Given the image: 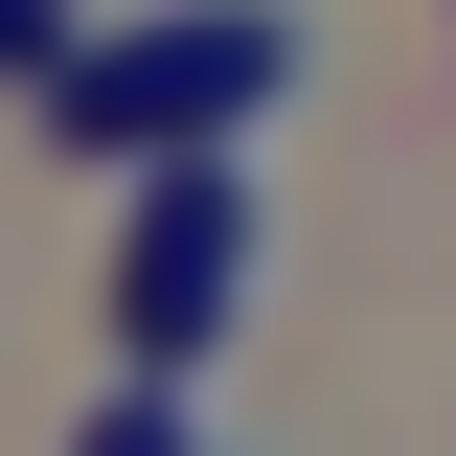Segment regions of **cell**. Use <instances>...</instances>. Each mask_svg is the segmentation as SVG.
Segmentation results:
<instances>
[{
  "label": "cell",
  "mask_w": 456,
  "mask_h": 456,
  "mask_svg": "<svg viewBox=\"0 0 456 456\" xmlns=\"http://www.w3.org/2000/svg\"><path fill=\"white\" fill-rule=\"evenodd\" d=\"M297 69H320V23H297V0H160V23H92L23 114H46L69 160H228Z\"/></svg>",
  "instance_id": "obj_1"
},
{
  "label": "cell",
  "mask_w": 456,
  "mask_h": 456,
  "mask_svg": "<svg viewBox=\"0 0 456 456\" xmlns=\"http://www.w3.org/2000/svg\"><path fill=\"white\" fill-rule=\"evenodd\" d=\"M274 274V183L251 160H137V251H114V342L137 365H206Z\"/></svg>",
  "instance_id": "obj_2"
},
{
  "label": "cell",
  "mask_w": 456,
  "mask_h": 456,
  "mask_svg": "<svg viewBox=\"0 0 456 456\" xmlns=\"http://www.w3.org/2000/svg\"><path fill=\"white\" fill-rule=\"evenodd\" d=\"M69 456H183V365H137V388H114V411H92Z\"/></svg>",
  "instance_id": "obj_3"
},
{
  "label": "cell",
  "mask_w": 456,
  "mask_h": 456,
  "mask_svg": "<svg viewBox=\"0 0 456 456\" xmlns=\"http://www.w3.org/2000/svg\"><path fill=\"white\" fill-rule=\"evenodd\" d=\"M0 23H23V92H46V69H69V46H92V23H69V0H0Z\"/></svg>",
  "instance_id": "obj_4"
}]
</instances>
